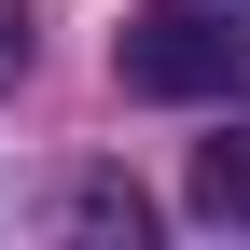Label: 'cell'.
<instances>
[{"label":"cell","instance_id":"3957f363","mask_svg":"<svg viewBox=\"0 0 250 250\" xmlns=\"http://www.w3.org/2000/svg\"><path fill=\"white\" fill-rule=\"evenodd\" d=\"M236 14H250V0H236Z\"/></svg>","mask_w":250,"mask_h":250},{"label":"cell","instance_id":"6da1fadb","mask_svg":"<svg viewBox=\"0 0 250 250\" xmlns=\"http://www.w3.org/2000/svg\"><path fill=\"white\" fill-rule=\"evenodd\" d=\"M111 70H125V98H250V28H236V0H153L111 42Z\"/></svg>","mask_w":250,"mask_h":250},{"label":"cell","instance_id":"7a4b0ae2","mask_svg":"<svg viewBox=\"0 0 250 250\" xmlns=\"http://www.w3.org/2000/svg\"><path fill=\"white\" fill-rule=\"evenodd\" d=\"M195 208H208V223H250V125L195 153Z\"/></svg>","mask_w":250,"mask_h":250}]
</instances>
